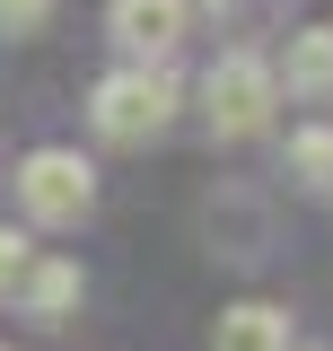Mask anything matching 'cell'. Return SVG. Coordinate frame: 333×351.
<instances>
[{
    "instance_id": "cell-1",
    "label": "cell",
    "mask_w": 333,
    "mask_h": 351,
    "mask_svg": "<svg viewBox=\"0 0 333 351\" xmlns=\"http://www.w3.org/2000/svg\"><path fill=\"white\" fill-rule=\"evenodd\" d=\"M166 114H175V71L166 62L114 71V80L97 88V132L106 141H149V132H166Z\"/></svg>"
},
{
    "instance_id": "cell-2",
    "label": "cell",
    "mask_w": 333,
    "mask_h": 351,
    "mask_svg": "<svg viewBox=\"0 0 333 351\" xmlns=\"http://www.w3.org/2000/svg\"><path fill=\"white\" fill-rule=\"evenodd\" d=\"M272 62H254V53H228V62H210V80H202V97H210V132L219 141H246V132H263L272 123Z\"/></svg>"
},
{
    "instance_id": "cell-3",
    "label": "cell",
    "mask_w": 333,
    "mask_h": 351,
    "mask_svg": "<svg viewBox=\"0 0 333 351\" xmlns=\"http://www.w3.org/2000/svg\"><path fill=\"white\" fill-rule=\"evenodd\" d=\"M18 193H27V211L44 219V228H62V219H79L88 211V158L79 149H36L27 167H18Z\"/></svg>"
},
{
    "instance_id": "cell-4",
    "label": "cell",
    "mask_w": 333,
    "mask_h": 351,
    "mask_svg": "<svg viewBox=\"0 0 333 351\" xmlns=\"http://www.w3.org/2000/svg\"><path fill=\"white\" fill-rule=\"evenodd\" d=\"M114 44L132 62H166L184 44V0H114Z\"/></svg>"
},
{
    "instance_id": "cell-5",
    "label": "cell",
    "mask_w": 333,
    "mask_h": 351,
    "mask_svg": "<svg viewBox=\"0 0 333 351\" xmlns=\"http://www.w3.org/2000/svg\"><path fill=\"white\" fill-rule=\"evenodd\" d=\"M210 351H290V325H281V307L246 299V307H228V316H219Z\"/></svg>"
},
{
    "instance_id": "cell-6",
    "label": "cell",
    "mask_w": 333,
    "mask_h": 351,
    "mask_svg": "<svg viewBox=\"0 0 333 351\" xmlns=\"http://www.w3.org/2000/svg\"><path fill=\"white\" fill-rule=\"evenodd\" d=\"M18 299H27V316H62V307H79V263H27Z\"/></svg>"
},
{
    "instance_id": "cell-7",
    "label": "cell",
    "mask_w": 333,
    "mask_h": 351,
    "mask_svg": "<svg viewBox=\"0 0 333 351\" xmlns=\"http://www.w3.org/2000/svg\"><path fill=\"white\" fill-rule=\"evenodd\" d=\"M290 88H298V97H325V88H333V27L290 36Z\"/></svg>"
},
{
    "instance_id": "cell-8",
    "label": "cell",
    "mask_w": 333,
    "mask_h": 351,
    "mask_svg": "<svg viewBox=\"0 0 333 351\" xmlns=\"http://www.w3.org/2000/svg\"><path fill=\"white\" fill-rule=\"evenodd\" d=\"M290 167H298V184L307 193H333V123H307L290 141Z\"/></svg>"
},
{
    "instance_id": "cell-9",
    "label": "cell",
    "mask_w": 333,
    "mask_h": 351,
    "mask_svg": "<svg viewBox=\"0 0 333 351\" xmlns=\"http://www.w3.org/2000/svg\"><path fill=\"white\" fill-rule=\"evenodd\" d=\"M27 263H36V237H27V228H0V299L27 281Z\"/></svg>"
},
{
    "instance_id": "cell-10",
    "label": "cell",
    "mask_w": 333,
    "mask_h": 351,
    "mask_svg": "<svg viewBox=\"0 0 333 351\" xmlns=\"http://www.w3.org/2000/svg\"><path fill=\"white\" fill-rule=\"evenodd\" d=\"M53 18V0H0V36H36Z\"/></svg>"
},
{
    "instance_id": "cell-11",
    "label": "cell",
    "mask_w": 333,
    "mask_h": 351,
    "mask_svg": "<svg viewBox=\"0 0 333 351\" xmlns=\"http://www.w3.org/2000/svg\"><path fill=\"white\" fill-rule=\"evenodd\" d=\"M0 351H9V343H0Z\"/></svg>"
}]
</instances>
